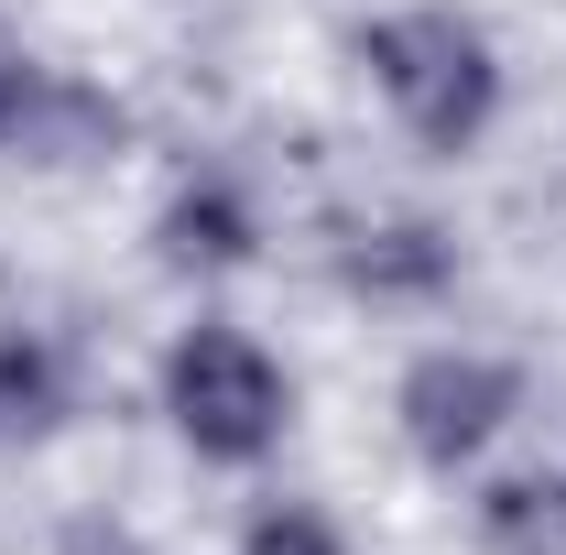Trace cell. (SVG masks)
<instances>
[{
  "instance_id": "6da1fadb",
  "label": "cell",
  "mask_w": 566,
  "mask_h": 555,
  "mask_svg": "<svg viewBox=\"0 0 566 555\" xmlns=\"http://www.w3.org/2000/svg\"><path fill=\"white\" fill-rule=\"evenodd\" d=\"M359 66H370L381 109H392L424 153H480V142H491V121H501V55H491V33H480L469 11H436V0L381 11V22L359 33Z\"/></svg>"
},
{
  "instance_id": "7a4b0ae2",
  "label": "cell",
  "mask_w": 566,
  "mask_h": 555,
  "mask_svg": "<svg viewBox=\"0 0 566 555\" xmlns=\"http://www.w3.org/2000/svg\"><path fill=\"white\" fill-rule=\"evenodd\" d=\"M164 425H175L208 469H262L283 447V425H294V381H283V359L251 338V327L197 316L186 338L164 348Z\"/></svg>"
},
{
  "instance_id": "3957f363",
  "label": "cell",
  "mask_w": 566,
  "mask_h": 555,
  "mask_svg": "<svg viewBox=\"0 0 566 555\" xmlns=\"http://www.w3.org/2000/svg\"><path fill=\"white\" fill-rule=\"evenodd\" d=\"M392 415H403V447H415L424 469H480L501 447V425L523 415V370L491 359V348H424L415 370H403V392H392Z\"/></svg>"
},
{
  "instance_id": "277c9868",
  "label": "cell",
  "mask_w": 566,
  "mask_h": 555,
  "mask_svg": "<svg viewBox=\"0 0 566 555\" xmlns=\"http://www.w3.org/2000/svg\"><path fill=\"white\" fill-rule=\"evenodd\" d=\"M153 251H164V273H240L251 251H262V208L240 197V175H186L175 197H164V218H153Z\"/></svg>"
},
{
  "instance_id": "5b68a950",
  "label": "cell",
  "mask_w": 566,
  "mask_h": 555,
  "mask_svg": "<svg viewBox=\"0 0 566 555\" xmlns=\"http://www.w3.org/2000/svg\"><path fill=\"white\" fill-rule=\"evenodd\" d=\"M447 273H458V240L436 218H359V229H338V283L370 294V305H424V294H447Z\"/></svg>"
},
{
  "instance_id": "8992f818",
  "label": "cell",
  "mask_w": 566,
  "mask_h": 555,
  "mask_svg": "<svg viewBox=\"0 0 566 555\" xmlns=\"http://www.w3.org/2000/svg\"><path fill=\"white\" fill-rule=\"evenodd\" d=\"M480 545L491 555H566V469H501L480 490Z\"/></svg>"
},
{
  "instance_id": "52a82bcc",
  "label": "cell",
  "mask_w": 566,
  "mask_h": 555,
  "mask_svg": "<svg viewBox=\"0 0 566 555\" xmlns=\"http://www.w3.org/2000/svg\"><path fill=\"white\" fill-rule=\"evenodd\" d=\"M66 425V359L33 327H0V436H55Z\"/></svg>"
},
{
  "instance_id": "ba28073f",
  "label": "cell",
  "mask_w": 566,
  "mask_h": 555,
  "mask_svg": "<svg viewBox=\"0 0 566 555\" xmlns=\"http://www.w3.org/2000/svg\"><path fill=\"white\" fill-rule=\"evenodd\" d=\"M240 555H349V534H338L316 501H251V523H240Z\"/></svg>"
},
{
  "instance_id": "9c48e42d",
  "label": "cell",
  "mask_w": 566,
  "mask_h": 555,
  "mask_svg": "<svg viewBox=\"0 0 566 555\" xmlns=\"http://www.w3.org/2000/svg\"><path fill=\"white\" fill-rule=\"evenodd\" d=\"M44 98H55V76L33 66V44L0 22V142H33V121H44Z\"/></svg>"
},
{
  "instance_id": "30bf717a",
  "label": "cell",
  "mask_w": 566,
  "mask_h": 555,
  "mask_svg": "<svg viewBox=\"0 0 566 555\" xmlns=\"http://www.w3.org/2000/svg\"><path fill=\"white\" fill-rule=\"evenodd\" d=\"M55 555H142V534L132 523H98V512H87V523H66V545Z\"/></svg>"
}]
</instances>
